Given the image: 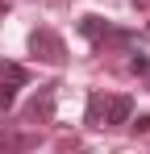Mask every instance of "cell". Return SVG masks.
<instances>
[{
  "label": "cell",
  "instance_id": "1",
  "mask_svg": "<svg viewBox=\"0 0 150 154\" xmlns=\"http://www.w3.org/2000/svg\"><path fill=\"white\" fill-rule=\"evenodd\" d=\"M29 54L38 63H50V67H63L67 63V46H63V38L54 29H33L29 33Z\"/></svg>",
  "mask_w": 150,
  "mask_h": 154
},
{
  "label": "cell",
  "instance_id": "2",
  "mask_svg": "<svg viewBox=\"0 0 150 154\" xmlns=\"http://www.w3.org/2000/svg\"><path fill=\"white\" fill-rule=\"evenodd\" d=\"M79 33H83L88 42H108V46H129V42H133L125 29H113L104 17H83V21H79Z\"/></svg>",
  "mask_w": 150,
  "mask_h": 154
},
{
  "label": "cell",
  "instance_id": "3",
  "mask_svg": "<svg viewBox=\"0 0 150 154\" xmlns=\"http://www.w3.org/2000/svg\"><path fill=\"white\" fill-rule=\"evenodd\" d=\"M129 117H133L129 96H100V125H125Z\"/></svg>",
  "mask_w": 150,
  "mask_h": 154
},
{
  "label": "cell",
  "instance_id": "4",
  "mask_svg": "<svg viewBox=\"0 0 150 154\" xmlns=\"http://www.w3.org/2000/svg\"><path fill=\"white\" fill-rule=\"evenodd\" d=\"M54 117V83H42L38 96L25 104V121H50Z\"/></svg>",
  "mask_w": 150,
  "mask_h": 154
},
{
  "label": "cell",
  "instance_id": "5",
  "mask_svg": "<svg viewBox=\"0 0 150 154\" xmlns=\"http://www.w3.org/2000/svg\"><path fill=\"white\" fill-rule=\"evenodd\" d=\"M13 104H17V83H13V79H4V75H0V112H8Z\"/></svg>",
  "mask_w": 150,
  "mask_h": 154
},
{
  "label": "cell",
  "instance_id": "6",
  "mask_svg": "<svg viewBox=\"0 0 150 154\" xmlns=\"http://www.w3.org/2000/svg\"><path fill=\"white\" fill-rule=\"evenodd\" d=\"M0 75L13 79V83H25V79H29V75H25V67H17V63H0Z\"/></svg>",
  "mask_w": 150,
  "mask_h": 154
},
{
  "label": "cell",
  "instance_id": "7",
  "mask_svg": "<svg viewBox=\"0 0 150 154\" xmlns=\"http://www.w3.org/2000/svg\"><path fill=\"white\" fill-rule=\"evenodd\" d=\"M146 67H150V54H129V71H133V75H146Z\"/></svg>",
  "mask_w": 150,
  "mask_h": 154
},
{
  "label": "cell",
  "instance_id": "8",
  "mask_svg": "<svg viewBox=\"0 0 150 154\" xmlns=\"http://www.w3.org/2000/svg\"><path fill=\"white\" fill-rule=\"evenodd\" d=\"M88 125H100V92L88 96Z\"/></svg>",
  "mask_w": 150,
  "mask_h": 154
},
{
  "label": "cell",
  "instance_id": "9",
  "mask_svg": "<svg viewBox=\"0 0 150 154\" xmlns=\"http://www.w3.org/2000/svg\"><path fill=\"white\" fill-rule=\"evenodd\" d=\"M129 121H133V117H129ZM133 129H138V133H146V129H150V112H138V121H133Z\"/></svg>",
  "mask_w": 150,
  "mask_h": 154
},
{
  "label": "cell",
  "instance_id": "10",
  "mask_svg": "<svg viewBox=\"0 0 150 154\" xmlns=\"http://www.w3.org/2000/svg\"><path fill=\"white\" fill-rule=\"evenodd\" d=\"M142 79H146V88H150V67H146V75H142Z\"/></svg>",
  "mask_w": 150,
  "mask_h": 154
}]
</instances>
